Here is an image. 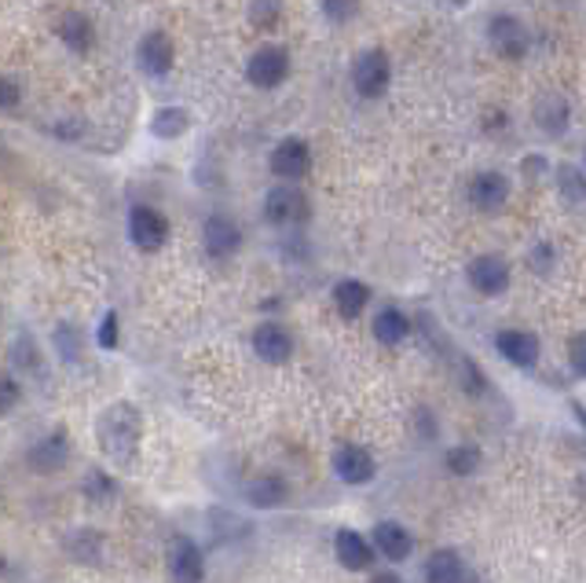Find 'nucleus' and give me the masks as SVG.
<instances>
[{
	"mask_svg": "<svg viewBox=\"0 0 586 583\" xmlns=\"http://www.w3.org/2000/svg\"><path fill=\"white\" fill-rule=\"evenodd\" d=\"M144 434V418L133 404H114L99 415V448L114 462H133Z\"/></svg>",
	"mask_w": 586,
	"mask_h": 583,
	"instance_id": "obj_1",
	"label": "nucleus"
},
{
	"mask_svg": "<svg viewBox=\"0 0 586 583\" xmlns=\"http://www.w3.org/2000/svg\"><path fill=\"white\" fill-rule=\"evenodd\" d=\"M392 85V59L386 48H367L352 63V88L363 99H381Z\"/></svg>",
	"mask_w": 586,
	"mask_h": 583,
	"instance_id": "obj_2",
	"label": "nucleus"
},
{
	"mask_svg": "<svg viewBox=\"0 0 586 583\" xmlns=\"http://www.w3.org/2000/svg\"><path fill=\"white\" fill-rule=\"evenodd\" d=\"M308 214H312L308 195L297 184H286V180H282L279 187H271L265 195V220L271 228H297V224H305Z\"/></svg>",
	"mask_w": 586,
	"mask_h": 583,
	"instance_id": "obj_3",
	"label": "nucleus"
},
{
	"mask_svg": "<svg viewBox=\"0 0 586 583\" xmlns=\"http://www.w3.org/2000/svg\"><path fill=\"white\" fill-rule=\"evenodd\" d=\"M290 77V52L282 45H260L254 56L246 59V82L254 88H279Z\"/></svg>",
	"mask_w": 586,
	"mask_h": 583,
	"instance_id": "obj_4",
	"label": "nucleus"
},
{
	"mask_svg": "<svg viewBox=\"0 0 586 583\" xmlns=\"http://www.w3.org/2000/svg\"><path fill=\"white\" fill-rule=\"evenodd\" d=\"M129 239L139 254H158L169 243V217L155 206H133L129 209Z\"/></svg>",
	"mask_w": 586,
	"mask_h": 583,
	"instance_id": "obj_5",
	"label": "nucleus"
},
{
	"mask_svg": "<svg viewBox=\"0 0 586 583\" xmlns=\"http://www.w3.org/2000/svg\"><path fill=\"white\" fill-rule=\"evenodd\" d=\"M488 41H491V48H495V52H499L502 59L517 63V59L528 56L532 34H528V26H524L517 15L499 12V15H491V19H488Z\"/></svg>",
	"mask_w": 586,
	"mask_h": 583,
	"instance_id": "obj_6",
	"label": "nucleus"
},
{
	"mask_svg": "<svg viewBox=\"0 0 586 583\" xmlns=\"http://www.w3.org/2000/svg\"><path fill=\"white\" fill-rule=\"evenodd\" d=\"M246 243V235H242V224L235 217L228 214H209L206 224H202V246H206V254L213 260H231Z\"/></svg>",
	"mask_w": 586,
	"mask_h": 583,
	"instance_id": "obj_7",
	"label": "nucleus"
},
{
	"mask_svg": "<svg viewBox=\"0 0 586 583\" xmlns=\"http://www.w3.org/2000/svg\"><path fill=\"white\" fill-rule=\"evenodd\" d=\"M510 195H513V187H510V177L502 173V169H480L466 187L469 206L480 209V214H499V209H506Z\"/></svg>",
	"mask_w": 586,
	"mask_h": 583,
	"instance_id": "obj_8",
	"label": "nucleus"
},
{
	"mask_svg": "<svg viewBox=\"0 0 586 583\" xmlns=\"http://www.w3.org/2000/svg\"><path fill=\"white\" fill-rule=\"evenodd\" d=\"M268 166H271V173H276L279 180L297 184V180H305L312 173V147L301 136H286V139H279V144L271 147Z\"/></svg>",
	"mask_w": 586,
	"mask_h": 583,
	"instance_id": "obj_9",
	"label": "nucleus"
},
{
	"mask_svg": "<svg viewBox=\"0 0 586 583\" xmlns=\"http://www.w3.org/2000/svg\"><path fill=\"white\" fill-rule=\"evenodd\" d=\"M466 279H469V287L477 290V294L499 297V294H506V290H510L513 271H510V260L506 257L480 254V257H473L469 265H466Z\"/></svg>",
	"mask_w": 586,
	"mask_h": 583,
	"instance_id": "obj_10",
	"label": "nucleus"
},
{
	"mask_svg": "<svg viewBox=\"0 0 586 583\" xmlns=\"http://www.w3.org/2000/svg\"><path fill=\"white\" fill-rule=\"evenodd\" d=\"M176 63V48H173V37L166 29H150V34L139 37L136 45V66L144 70L147 77H166L169 70Z\"/></svg>",
	"mask_w": 586,
	"mask_h": 583,
	"instance_id": "obj_11",
	"label": "nucleus"
},
{
	"mask_svg": "<svg viewBox=\"0 0 586 583\" xmlns=\"http://www.w3.org/2000/svg\"><path fill=\"white\" fill-rule=\"evenodd\" d=\"M532 118H535V129H539L542 136L558 139V136L569 133L572 107H569V99H564L561 93H547V96H539V104H535Z\"/></svg>",
	"mask_w": 586,
	"mask_h": 583,
	"instance_id": "obj_12",
	"label": "nucleus"
},
{
	"mask_svg": "<svg viewBox=\"0 0 586 583\" xmlns=\"http://www.w3.org/2000/svg\"><path fill=\"white\" fill-rule=\"evenodd\" d=\"M254 353L265 360V364H286L293 356V338L290 330L276 324V319H265V324H257L254 330Z\"/></svg>",
	"mask_w": 586,
	"mask_h": 583,
	"instance_id": "obj_13",
	"label": "nucleus"
},
{
	"mask_svg": "<svg viewBox=\"0 0 586 583\" xmlns=\"http://www.w3.org/2000/svg\"><path fill=\"white\" fill-rule=\"evenodd\" d=\"M495 349L521 371H532L539 364V338L532 330H499L495 335Z\"/></svg>",
	"mask_w": 586,
	"mask_h": 583,
	"instance_id": "obj_14",
	"label": "nucleus"
},
{
	"mask_svg": "<svg viewBox=\"0 0 586 583\" xmlns=\"http://www.w3.org/2000/svg\"><path fill=\"white\" fill-rule=\"evenodd\" d=\"M56 37L63 41V48H70L74 56H88L96 48V23L85 12H66L59 15L56 23Z\"/></svg>",
	"mask_w": 586,
	"mask_h": 583,
	"instance_id": "obj_15",
	"label": "nucleus"
},
{
	"mask_svg": "<svg viewBox=\"0 0 586 583\" xmlns=\"http://www.w3.org/2000/svg\"><path fill=\"white\" fill-rule=\"evenodd\" d=\"M66 459H70V440L63 429H59V434H48L45 440H37V445L26 451V462L37 470V474H56V470L66 466Z\"/></svg>",
	"mask_w": 586,
	"mask_h": 583,
	"instance_id": "obj_16",
	"label": "nucleus"
},
{
	"mask_svg": "<svg viewBox=\"0 0 586 583\" xmlns=\"http://www.w3.org/2000/svg\"><path fill=\"white\" fill-rule=\"evenodd\" d=\"M333 470H338V477L345 481V485H367L374 477V459L367 448L345 445V448H338V456H333Z\"/></svg>",
	"mask_w": 586,
	"mask_h": 583,
	"instance_id": "obj_17",
	"label": "nucleus"
},
{
	"mask_svg": "<svg viewBox=\"0 0 586 583\" xmlns=\"http://www.w3.org/2000/svg\"><path fill=\"white\" fill-rule=\"evenodd\" d=\"M374 547H378V555L389 561H407L414 550V539L407 529L396 525V521H378V525H374Z\"/></svg>",
	"mask_w": 586,
	"mask_h": 583,
	"instance_id": "obj_18",
	"label": "nucleus"
},
{
	"mask_svg": "<svg viewBox=\"0 0 586 583\" xmlns=\"http://www.w3.org/2000/svg\"><path fill=\"white\" fill-rule=\"evenodd\" d=\"M169 569H173L176 583H202L206 566H202V550L191 539H176L169 550Z\"/></svg>",
	"mask_w": 586,
	"mask_h": 583,
	"instance_id": "obj_19",
	"label": "nucleus"
},
{
	"mask_svg": "<svg viewBox=\"0 0 586 583\" xmlns=\"http://www.w3.org/2000/svg\"><path fill=\"white\" fill-rule=\"evenodd\" d=\"M333 555H338V561H341V566H345V569L359 572V569H367V566H370L374 550H370V543L359 536V532L341 529L338 536H333Z\"/></svg>",
	"mask_w": 586,
	"mask_h": 583,
	"instance_id": "obj_20",
	"label": "nucleus"
},
{
	"mask_svg": "<svg viewBox=\"0 0 586 583\" xmlns=\"http://www.w3.org/2000/svg\"><path fill=\"white\" fill-rule=\"evenodd\" d=\"M370 305V287L363 279H341L333 287V308H338L345 319H359Z\"/></svg>",
	"mask_w": 586,
	"mask_h": 583,
	"instance_id": "obj_21",
	"label": "nucleus"
},
{
	"mask_svg": "<svg viewBox=\"0 0 586 583\" xmlns=\"http://www.w3.org/2000/svg\"><path fill=\"white\" fill-rule=\"evenodd\" d=\"M553 184H558V195L569 206H583L586 203V166L558 162V169H553Z\"/></svg>",
	"mask_w": 586,
	"mask_h": 583,
	"instance_id": "obj_22",
	"label": "nucleus"
},
{
	"mask_svg": "<svg viewBox=\"0 0 586 583\" xmlns=\"http://www.w3.org/2000/svg\"><path fill=\"white\" fill-rule=\"evenodd\" d=\"M411 335V319L407 313H400V308H381L378 316H374V338L381 341V345H400V341H407Z\"/></svg>",
	"mask_w": 586,
	"mask_h": 583,
	"instance_id": "obj_23",
	"label": "nucleus"
},
{
	"mask_svg": "<svg viewBox=\"0 0 586 583\" xmlns=\"http://www.w3.org/2000/svg\"><path fill=\"white\" fill-rule=\"evenodd\" d=\"M286 496H290V488H286V481H282L279 474H260L257 481H249V488H246V499L254 502V507H260V510L279 507Z\"/></svg>",
	"mask_w": 586,
	"mask_h": 583,
	"instance_id": "obj_24",
	"label": "nucleus"
},
{
	"mask_svg": "<svg viewBox=\"0 0 586 583\" xmlns=\"http://www.w3.org/2000/svg\"><path fill=\"white\" fill-rule=\"evenodd\" d=\"M462 576H466V566L454 550H437L426 561V583H462Z\"/></svg>",
	"mask_w": 586,
	"mask_h": 583,
	"instance_id": "obj_25",
	"label": "nucleus"
},
{
	"mask_svg": "<svg viewBox=\"0 0 586 583\" xmlns=\"http://www.w3.org/2000/svg\"><path fill=\"white\" fill-rule=\"evenodd\" d=\"M187 125H191V118L180 107H161L155 114V122H150V133L158 139H176L187 133Z\"/></svg>",
	"mask_w": 586,
	"mask_h": 583,
	"instance_id": "obj_26",
	"label": "nucleus"
},
{
	"mask_svg": "<svg viewBox=\"0 0 586 583\" xmlns=\"http://www.w3.org/2000/svg\"><path fill=\"white\" fill-rule=\"evenodd\" d=\"M249 26L257 29H276L282 19V0H249Z\"/></svg>",
	"mask_w": 586,
	"mask_h": 583,
	"instance_id": "obj_27",
	"label": "nucleus"
},
{
	"mask_svg": "<svg viewBox=\"0 0 586 583\" xmlns=\"http://www.w3.org/2000/svg\"><path fill=\"white\" fill-rule=\"evenodd\" d=\"M359 8H363V0H319L322 19H327V23H333V26L352 23V19L359 15Z\"/></svg>",
	"mask_w": 586,
	"mask_h": 583,
	"instance_id": "obj_28",
	"label": "nucleus"
},
{
	"mask_svg": "<svg viewBox=\"0 0 586 583\" xmlns=\"http://www.w3.org/2000/svg\"><path fill=\"white\" fill-rule=\"evenodd\" d=\"M477 466H480V448L462 445V448L448 451V470H451V474L466 477V474H477Z\"/></svg>",
	"mask_w": 586,
	"mask_h": 583,
	"instance_id": "obj_29",
	"label": "nucleus"
},
{
	"mask_svg": "<svg viewBox=\"0 0 586 583\" xmlns=\"http://www.w3.org/2000/svg\"><path fill=\"white\" fill-rule=\"evenodd\" d=\"M23 85H19V77L15 74H8V77H0V107L8 110V114H15L19 104H23Z\"/></svg>",
	"mask_w": 586,
	"mask_h": 583,
	"instance_id": "obj_30",
	"label": "nucleus"
},
{
	"mask_svg": "<svg viewBox=\"0 0 586 583\" xmlns=\"http://www.w3.org/2000/svg\"><path fill=\"white\" fill-rule=\"evenodd\" d=\"M56 349H59V356H63L66 364H74V360H77V330L70 324L56 327Z\"/></svg>",
	"mask_w": 586,
	"mask_h": 583,
	"instance_id": "obj_31",
	"label": "nucleus"
},
{
	"mask_svg": "<svg viewBox=\"0 0 586 583\" xmlns=\"http://www.w3.org/2000/svg\"><path fill=\"white\" fill-rule=\"evenodd\" d=\"M85 491H88V496H93L96 502H103V499H110V496H114V481H110L107 474H99V470H93V474H88L85 477Z\"/></svg>",
	"mask_w": 586,
	"mask_h": 583,
	"instance_id": "obj_32",
	"label": "nucleus"
},
{
	"mask_svg": "<svg viewBox=\"0 0 586 583\" xmlns=\"http://www.w3.org/2000/svg\"><path fill=\"white\" fill-rule=\"evenodd\" d=\"M118 338H121V319H118V313H107L103 324H99V330H96L99 349H114Z\"/></svg>",
	"mask_w": 586,
	"mask_h": 583,
	"instance_id": "obj_33",
	"label": "nucleus"
},
{
	"mask_svg": "<svg viewBox=\"0 0 586 583\" xmlns=\"http://www.w3.org/2000/svg\"><path fill=\"white\" fill-rule=\"evenodd\" d=\"M462 389H466V393H473V397H480L484 389H488V381H484L480 367L473 364V360H462Z\"/></svg>",
	"mask_w": 586,
	"mask_h": 583,
	"instance_id": "obj_34",
	"label": "nucleus"
},
{
	"mask_svg": "<svg viewBox=\"0 0 586 583\" xmlns=\"http://www.w3.org/2000/svg\"><path fill=\"white\" fill-rule=\"evenodd\" d=\"M569 364L579 378H586V330L569 341Z\"/></svg>",
	"mask_w": 586,
	"mask_h": 583,
	"instance_id": "obj_35",
	"label": "nucleus"
},
{
	"mask_svg": "<svg viewBox=\"0 0 586 583\" xmlns=\"http://www.w3.org/2000/svg\"><path fill=\"white\" fill-rule=\"evenodd\" d=\"M12 360H15L19 367H26V364H29V367L37 371V367H40V360H37L34 338H29V335H23V338H19V341H15V353H12Z\"/></svg>",
	"mask_w": 586,
	"mask_h": 583,
	"instance_id": "obj_36",
	"label": "nucleus"
},
{
	"mask_svg": "<svg viewBox=\"0 0 586 583\" xmlns=\"http://www.w3.org/2000/svg\"><path fill=\"white\" fill-rule=\"evenodd\" d=\"M528 265L539 271V276H542V271H550V268H553V246H550V243H539V246L532 250Z\"/></svg>",
	"mask_w": 586,
	"mask_h": 583,
	"instance_id": "obj_37",
	"label": "nucleus"
},
{
	"mask_svg": "<svg viewBox=\"0 0 586 583\" xmlns=\"http://www.w3.org/2000/svg\"><path fill=\"white\" fill-rule=\"evenodd\" d=\"M0 389H4V400H0V404H4V411H12V408L19 404V381H15L12 375H4Z\"/></svg>",
	"mask_w": 586,
	"mask_h": 583,
	"instance_id": "obj_38",
	"label": "nucleus"
},
{
	"mask_svg": "<svg viewBox=\"0 0 586 583\" xmlns=\"http://www.w3.org/2000/svg\"><path fill=\"white\" fill-rule=\"evenodd\" d=\"M370 583H403L400 576H392V572H378V576H374Z\"/></svg>",
	"mask_w": 586,
	"mask_h": 583,
	"instance_id": "obj_39",
	"label": "nucleus"
},
{
	"mask_svg": "<svg viewBox=\"0 0 586 583\" xmlns=\"http://www.w3.org/2000/svg\"><path fill=\"white\" fill-rule=\"evenodd\" d=\"M451 4H454V8H462V4H469V0H451Z\"/></svg>",
	"mask_w": 586,
	"mask_h": 583,
	"instance_id": "obj_40",
	"label": "nucleus"
},
{
	"mask_svg": "<svg viewBox=\"0 0 586 583\" xmlns=\"http://www.w3.org/2000/svg\"><path fill=\"white\" fill-rule=\"evenodd\" d=\"M462 583H477V580H473V576H469V572H466V576H462Z\"/></svg>",
	"mask_w": 586,
	"mask_h": 583,
	"instance_id": "obj_41",
	"label": "nucleus"
},
{
	"mask_svg": "<svg viewBox=\"0 0 586 583\" xmlns=\"http://www.w3.org/2000/svg\"><path fill=\"white\" fill-rule=\"evenodd\" d=\"M583 166H586V147H583Z\"/></svg>",
	"mask_w": 586,
	"mask_h": 583,
	"instance_id": "obj_42",
	"label": "nucleus"
}]
</instances>
